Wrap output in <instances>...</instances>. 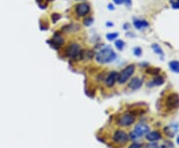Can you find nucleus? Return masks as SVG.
<instances>
[{"label": "nucleus", "mask_w": 179, "mask_h": 148, "mask_svg": "<svg viewBox=\"0 0 179 148\" xmlns=\"http://www.w3.org/2000/svg\"><path fill=\"white\" fill-rule=\"evenodd\" d=\"M179 129V125L178 123H171L168 126L164 127V131L167 136H169V137H174L175 134H176V132L178 131Z\"/></svg>", "instance_id": "13"}, {"label": "nucleus", "mask_w": 179, "mask_h": 148, "mask_svg": "<svg viewBox=\"0 0 179 148\" xmlns=\"http://www.w3.org/2000/svg\"><path fill=\"white\" fill-rule=\"evenodd\" d=\"M113 3H115V4L120 5V4H121V3H124V0H113Z\"/></svg>", "instance_id": "28"}, {"label": "nucleus", "mask_w": 179, "mask_h": 148, "mask_svg": "<svg viewBox=\"0 0 179 148\" xmlns=\"http://www.w3.org/2000/svg\"><path fill=\"white\" fill-rule=\"evenodd\" d=\"M170 3L173 9H179V0H170Z\"/></svg>", "instance_id": "24"}, {"label": "nucleus", "mask_w": 179, "mask_h": 148, "mask_svg": "<svg viewBox=\"0 0 179 148\" xmlns=\"http://www.w3.org/2000/svg\"><path fill=\"white\" fill-rule=\"evenodd\" d=\"M135 71V67L134 65H128L127 67H125L124 69L119 74V78H117V83L120 85H123L129 79L131 78V76L133 75Z\"/></svg>", "instance_id": "5"}, {"label": "nucleus", "mask_w": 179, "mask_h": 148, "mask_svg": "<svg viewBox=\"0 0 179 148\" xmlns=\"http://www.w3.org/2000/svg\"><path fill=\"white\" fill-rule=\"evenodd\" d=\"M51 19H52L53 23H56L57 21H59L60 19H61V15L59 13H53L51 15Z\"/></svg>", "instance_id": "23"}, {"label": "nucleus", "mask_w": 179, "mask_h": 148, "mask_svg": "<svg viewBox=\"0 0 179 148\" xmlns=\"http://www.w3.org/2000/svg\"><path fill=\"white\" fill-rule=\"evenodd\" d=\"M124 30H128V28H129V25L127 23V24H124Z\"/></svg>", "instance_id": "30"}, {"label": "nucleus", "mask_w": 179, "mask_h": 148, "mask_svg": "<svg viewBox=\"0 0 179 148\" xmlns=\"http://www.w3.org/2000/svg\"><path fill=\"white\" fill-rule=\"evenodd\" d=\"M82 48L78 43H71L65 49V55L70 59H76L82 54Z\"/></svg>", "instance_id": "4"}, {"label": "nucleus", "mask_w": 179, "mask_h": 148, "mask_svg": "<svg viewBox=\"0 0 179 148\" xmlns=\"http://www.w3.org/2000/svg\"><path fill=\"white\" fill-rule=\"evenodd\" d=\"M117 78H119V73L116 71H112L105 79V85L106 88H113L117 82Z\"/></svg>", "instance_id": "10"}, {"label": "nucleus", "mask_w": 179, "mask_h": 148, "mask_svg": "<svg viewBox=\"0 0 179 148\" xmlns=\"http://www.w3.org/2000/svg\"><path fill=\"white\" fill-rule=\"evenodd\" d=\"M94 23V18L92 17H87L84 19V25L85 26H91Z\"/></svg>", "instance_id": "21"}, {"label": "nucleus", "mask_w": 179, "mask_h": 148, "mask_svg": "<svg viewBox=\"0 0 179 148\" xmlns=\"http://www.w3.org/2000/svg\"><path fill=\"white\" fill-rule=\"evenodd\" d=\"M115 46H116V48L119 51H121V50H124V46H125V43H124V42L123 40L117 39V40H116V42H115Z\"/></svg>", "instance_id": "18"}, {"label": "nucleus", "mask_w": 179, "mask_h": 148, "mask_svg": "<svg viewBox=\"0 0 179 148\" xmlns=\"http://www.w3.org/2000/svg\"><path fill=\"white\" fill-rule=\"evenodd\" d=\"M112 140L116 144L123 145V144H125L129 140V136L127 134V132H125L124 130L116 129L113 131V136H112Z\"/></svg>", "instance_id": "6"}, {"label": "nucleus", "mask_w": 179, "mask_h": 148, "mask_svg": "<svg viewBox=\"0 0 179 148\" xmlns=\"http://www.w3.org/2000/svg\"><path fill=\"white\" fill-rule=\"evenodd\" d=\"M124 4L128 7V8H129V7L131 6V0H124Z\"/></svg>", "instance_id": "27"}, {"label": "nucleus", "mask_w": 179, "mask_h": 148, "mask_svg": "<svg viewBox=\"0 0 179 148\" xmlns=\"http://www.w3.org/2000/svg\"><path fill=\"white\" fill-rule=\"evenodd\" d=\"M166 107L168 109H175L179 107V96L177 93H170L166 97Z\"/></svg>", "instance_id": "7"}, {"label": "nucleus", "mask_w": 179, "mask_h": 148, "mask_svg": "<svg viewBox=\"0 0 179 148\" xmlns=\"http://www.w3.org/2000/svg\"><path fill=\"white\" fill-rule=\"evenodd\" d=\"M128 148H141V144H139L138 142H133L128 146Z\"/></svg>", "instance_id": "25"}, {"label": "nucleus", "mask_w": 179, "mask_h": 148, "mask_svg": "<svg viewBox=\"0 0 179 148\" xmlns=\"http://www.w3.org/2000/svg\"><path fill=\"white\" fill-rule=\"evenodd\" d=\"M177 144H178V145H179V136H178V137H177Z\"/></svg>", "instance_id": "32"}, {"label": "nucleus", "mask_w": 179, "mask_h": 148, "mask_svg": "<svg viewBox=\"0 0 179 148\" xmlns=\"http://www.w3.org/2000/svg\"><path fill=\"white\" fill-rule=\"evenodd\" d=\"M108 9H109V10H113V9H115V7H113V4H109V5H108Z\"/></svg>", "instance_id": "29"}, {"label": "nucleus", "mask_w": 179, "mask_h": 148, "mask_svg": "<svg viewBox=\"0 0 179 148\" xmlns=\"http://www.w3.org/2000/svg\"><path fill=\"white\" fill-rule=\"evenodd\" d=\"M135 117L131 112H124L116 117V122L120 127H128L134 123Z\"/></svg>", "instance_id": "3"}, {"label": "nucleus", "mask_w": 179, "mask_h": 148, "mask_svg": "<svg viewBox=\"0 0 179 148\" xmlns=\"http://www.w3.org/2000/svg\"><path fill=\"white\" fill-rule=\"evenodd\" d=\"M49 43L52 45V47L54 49H59L60 47H62L64 45L65 40H64V37L62 34L60 32H56L54 35H53L52 41H49Z\"/></svg>", "instance_id": "9"}, {"label": "nucleus", "mask_w": 179, "mask_h": 148, "mask_svg": "<svg viewBox=\"0 0 179 148\" xmlns=\"http://www.w3.org/2000/svg\"><path fill=\"white\" fill-rule=\"evenodd\" d=\"M106 40H109V41H113V40H116L117 37H119V33L117 32H113V33H108L106 35Z\"/></svg>", "instance_id": "20"}, {"label": "nucleus", "mask_w": 179, "mask_h": 148, "mask_svg": "<svg viewBox=\"0 0 179 148\" xmlns=\"http://www.w3.org/2000/svg\"><path fill=\"white\" fill-rule=\"evenodd\" d=\"M159 72H160V69H159V68H147V70H146L147 74L154 75V76H157L159 74Z\"/></svg>", "instance_id": "19"}, {"label": "nucleus", "mask_w": 179, "mask_h": 148, "mask_svg": "<svg viewBox=\"0 0 179 148\" xmlns=\"http://www.w3.org/2000/svg\"><path fill=\"white\" fill-rule=\"evenodd\" d=\"M151 48L153 49V51H154V53L155 54H157V55H159L161 57V58H163V51H162V49L160 48V46H159L158 44H152V46H151Z\"/></svg>", "instance_id": "17"}, {"label": "nucleus", "mask_w": 179, "mask_h": 148, "mask_svg": "<svg viewBox=\"0 0 179 148\" xmlns=\"http://www.w3.org/2000/svg\"><path fill=\"white\" fill-rule=\"evenodd\" d=\"M145 138L147 141H149V142H157L161 139V133L158 130L149 131L145 135Z\"/></svg>", "instance_id": "12"}, {"label": "nucleus", "mask_w": 179, "mask_h": 148, "mask_svg": "<svg viewBox=\"0 0 179 148\" xmlns=\"http://www.w3.org/2000/svg\"><path fill=\"white\" fill-rule=\"evenodd\" d=\"M90 10H91V6L89 3H84V2L79 3V4H77L75 7V12L77 13V15L80 17L88 15L90 12Z\"/></svg>", "instance_id": "8"}, {"label": "nucleus", "mask_w": 179, "mask_h": 148, "mask_svg": "<svg viewBox=\"0 0 179 148\" xmlns=\"http://www.w3.org/2000/svg\"><path fill=\"white\" fill-rule=\"evenodd\" d=\"M164 83V79H163L161 76H154V78L150 82V83H148V86H161L162 83Z\"/></svg>", "instance_id": "15"}, {"label": "nucleus", "mask_w": 179, "mask_h": 148, "mask_svg": "<svg viewBox=\"0 0 179 148\" xmlns=\"http://www.w3.org/2000/svg\"><path fill=\"white\" fill-rule=\"evenodd\" d=\"M36 1H37V3H38V4H39V6H40V8H42V9H44V4H43V1H44V0H36Z\"/></svg>", "instance_id": "26"}, {"label": "nucleus", "mask_w": 179, "mask_h": 148, "mask_svg": "<svg viewBox=\"0 0 179 148\" xmlns=\"http://www.w3.org/2000/svg\"><path fill=\"white\" fill-rule=\"evenodd\" d=\"M106 25L108 26V27H109V26H110V27H112V26H113V23H112V22H106Z\"/></svg>", "instance_id": "31"}, {"label": "nucleus", "mask_w": 179, "mask_h": 148, "mask_svg": "<svg viewBox=\"0 0 179 148\" xmlns=\"http://www.w3.org/2000/svg\"><path fill=\"white\" fill-rule=\"evenodd\" d=\"M133 26L138 30H143L144 28L149 27V23L146 20H134L133 21Z\"/></svg>", "instance_id": "14"}, {"label": "nucleus", "mask_w": 179, "mask_h": 148, "mask_svg": "<svg viewBox=\"0 0 179 148\" xmlns=\"http://www.w3.org/2000/svg\"><path fill=\"white\" fill-rule=\"evenodd\" d=\"M116 59V54L110 46L104 47L96 54V61L98 64H102V65L112 63Z\"/></svg>", "instance_id": "1"}, {"label": "nucleus", "mask_w": 179, "mask_h": 148, "mask_svg": "<svg viewBox=\"0 0 179 148\" xmlns=\"http://www.w3.org/2000/svg\"><path fill=\"white\" fill-rule=\"evenodd\" d=\"M142 86V79L139 77H134L131 79V81L128 83V89L131 90H138L141 88Z\"/></svg>", "instance_id": "11"}, {"label": "nucleus", "mask_w": 179, "mask_h": 148, "mask_svg": "<svg viewBox=\"0 0 179 148\" xmlns=\"http://www.w3.org/2000/svg\"><path fill=\"white\" fill-rule=\"evenodd\" d=\"M169 68L172 72L178 74L179 73V62L178 61H171L169 63Z\"/></svg>", "instance_id": "16"}, {"label": "nucleus", "mask_w": 179, "mask_h": 148, "mask_svg": "<svg viewBox=\"0 0 179 148\" xmlns=\"http://www.w3.org/2000/svg\"><path fill=\"white\" fill-rule=\"evenodd\" d=\"M79 1H83V0H79Z\"/></svg>", "instance_id": "33"}, {"label": "nucleus", "mask_w": 179, "mask_h": 148, "mask_svg": "<svg viewBox=\"0 0 179 148\" xmlns=\"http://www.w3.org/2000/svg\"><path fill=\"white\" fill-rule=\"evenodd\" d=\"M133 54H134L136 57H140L142 55V49L140 48V47H135V48H133Z\"/></svg>", "instance_id": "22"}, {"label": "nucleus", "mask_w": 179, "mask_h": 148, "mask_svg": "<svg viewBox=\"0 0 179 148\" xmlns=\"http://www.w3.org/2000/svg\"><path fill=\"white\" fill-rule=\"evenodd\" d=\"M149 131H150V128L147 124L139 123L138 125H135V127L133 128V130L131 132V134H129L128 136L131 140H136L139 137L145 136Z\"/></svg>", "instance_id": "2"}]
</instances>
